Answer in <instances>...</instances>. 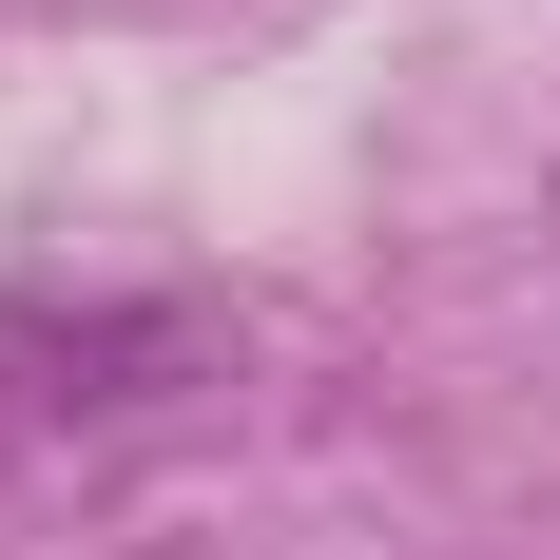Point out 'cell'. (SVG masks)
<instances>
[{"mask_svg": "<svg viewBox=\"0 0 560 560\" xmlns=\"http://www.w3.org/2000/svg\"><path fill=\"white\" fill-rule=\"evenodd\" d=\"M232 368H252L232 290H0V522L116 483L136 445H194Z\"/></svg>", "mask_w": 560, "mask_h": 560, "instance_id": "6da1fadb", "label": "cell"}]
</instances>
